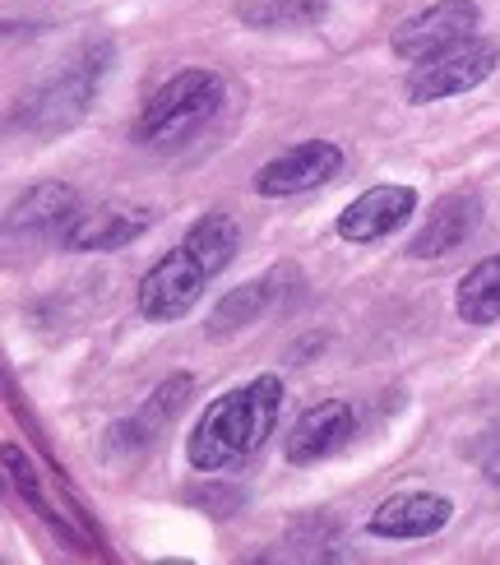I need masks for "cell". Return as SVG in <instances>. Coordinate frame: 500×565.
<instances>
[{
    "instance_id": "cell-14",
    "label": "cell",
    "mask_w": 500,
    "mask_h": 565,
    "mask_svg": "<svg viewBox=\"0 0 500 565\" xmlns=\"http://www.w3.org/2000/svg\"><path fill=\"white\" fill-rule=\"evenodd\" d=\"M75 214H79V195L61 181H42L23 200L10 204L6 232L10 237H61L65 223Z\"/></svg>"
},
{
    "instance_id": "cell-15",
    "label": "cell",
    "mask_w": 500,
    "mask_h": 565,
    "mask_svg": "<svg viewBox=\"0 0 500 565\" xmlns=\"http://www.w3.org/2000/svg\"><path fill=\"white\" fill-rule=\"evenodd\" d=\"M274 278H278V274L251 278V282H242V288H232L219 306H213V316H209V339H232L236 329H246V324H255L259 316H265L269 301H274Z\"/></svg>"
},
{
    "instance_id": "cell-13",
    "label": "cell",
    "mask_w": 500,
    "mask_h": 565,
    "mask_svg": "<svg viewBox=\"0 0 500 565\" xmlns=\"http://www.w3.org/2000/svg\"><path fill=\"white\" fill-rule=\"evenodd\" d=\"M190 390H195V381H190L185 371L167 375V381L149 394V404H145V408H139L135 417H126V422H116V427L107 431V445H111L116 455H126V450H145V445H153V440L162 436L167 422H172V417L185 408Z\"/></svg>"
},
{
    "instance_id": "cell-3",
    "label": "cell",
    "mask_w": 500,
    "mask_h": 565,
    "mask_svg": "<svg viewBox=\"0 0 500 565\" xmlns=\"http://www.w3.org/2000/svg\"><path fill=\"white\" fill-rule=\"evenodd\" d=\"M219 111H223V79L213 70H181L145 103L135 121V139L145 149H172L185 145Z\"/></svg>"
},
{
    "instance_id": "cell-12",
    "label": "cell",
    "mask_w": 500,
    "mask_h": 565,
    "mask_svg": "<svg viewBox=\"0 0 500 565\" xmlns=\"http://www.w3.org/2000/svg\"><path fill=\"white\" fill-rule=\"evenodd\" d=\"M153 227L149 209H79L65 223L61 246L65 250H121L135 237H145Z\"/></svg>"
},
{
    "instance_id": "cell-9",
    "label": "cell",
    "mask_w": 500,
    "mask_h": 565,
    "mask_svg": "<svg viewBox=\"0 0 500 565\" xmlns=\"http://www.w3.org/2000/svg\"><path fill=\"white\" fill-rule=\"evenodd\" d=\"M413 209H417L413 185H371L366 195H357L339 214V237L357 242V246H371V242L390 237V232H398L408 223Z\"/></svg>"
},
{
    "instance_id": "cell-5",
    "label": "cell",
    "mask_w": 500,
    "mask_h": 565,
    "mask_svg": "<svg viewBox=\"0 0 500 565\" xmlns=\"http://www.w3.org/2000/svg\"><path fill=\"white\" fill-rule=\"evenodd\" d=\"M496 61H500L496 42L464 38V42L449 46V52L422 61L408 75V84H403V93H408V103H417V107L440 103V98H459V93H468V88H478V84L491 79Z\"/></svg>"
},
{
    "instance_id": "cell-2",
    "label": "cell",
    "mask_w": 500,
    "mask_h": 565,
    "mask_svg": "<svg viewBox=\"0 0 500 565\" xmlns=\"http://www.w3.org/2000/svg\"><path fill=\"white\" fill-rule=\"evenodd\" d=\"M283 408V381L274 371L255 375L251 385H236L223 398H213L195 431L185 440V459L200 473H223L232 463H246L259 455V445L274 436V422Z\"/></svg>"
},
{
    "instance_id": "cell-10",
    "label": "cell",
    "mask_w": 500,
    "mask_h": 565,
    "mask_svg": "<svg viewBox=\"0 0 500 565\" xmlns=\"http://www.w3.org/2000/svg\"><path fill=\"white\" fill-rule=\"evenodd\" d=\"M478 223H482V195L478 191L445 195L432 209V218L417 227V237L408 242V255L413 260H445V255H455L472 232H478Z\"/></svg>"
},
{
    "instance_id": "cell-6",
    "label": "cell",
    "mask_w": 500,
    "mask_h": 565,
    "mask_svg": "<svg viewBox=\"0 0 500 565\" xmlns=\"http://www.w3.org/2000/svg\"><path fill=\"white\" fill-rule=\"evenodd\" d=\"M478 19H482V14H478V6H472V0H436L432 10L403 19L398 29H394V56L408 61V65L432 61V56L449 52L455 42L472 38Z\"/></svg>"
},
{
    "instance_id": "cell-4",
    "label": "cell",
    "mask_w": 500,
    "mask_h": 565,
    "mask_svg": "<svg viewBox=\"0 0 500 565\" xmlns=\"http://www.w3.org/2000/svg\"><path fill=\"white\" fill-rule=\"evenodd\" d=\"M107 61H111V42H88L52 84L38 88L29 98V107H23V126L38 130V135L75 126L84 116V107H88V98H93V88H98L103 75H107Z\"/></svg>"
},
{
    "instance_id": "cell-7",
    "label": "cell",
    "mask_w": 500,
    "mask_h": 565,
    "mask_svg": "<svg viewBox=\"0 0 500 565\" xmlns=\"http://www.w3.org/2000/svg\"><path fill=\"white\" fill-rule=\"evenodd\" d=\"M343 168V149L329 145V139H306V145L278 153L274 162L255 172V191L265 200H288V195H306L316 185L333 181Z\"/></svg>"
},
{
    "instance_id": "cell-17",
    "label": "cell",
    "mask_w": 500,
    "mask_h": 565,
    "mask_svg": "<svg viewBox=\"0 0 500 565\" xmlns=\"http://www.w3.org/2000/svg\"><path fill=\"white\" fill-rule=\"evenodd\" d=\"M236 14L251 29H306V23L325 19V0H251Z\"/></svg>"
},
{
    "instance_id": "cell-1",
    "label": "cell",
    "mask_w": 500,
    "mask_h": 565,
    "mask_svg": "<svg viewBox=\"0 0 500 565\" xmlns=\"http://www.w3.org/2000/svg\"><path fill=\"white\" fill-rule=\"evenodd\" d=\"M236 246H242V227L232 214H204L195 227L181 237V246L139 278L135 306L145 320L172 324L185 311H195V301L204 297L209 278L223 274L236 260Z\"/></svg>"
},
{
    "instance_id": "cell-8",
    "label": "cell",
    "mask_w": 500,
    "mask_h": 565,
    "mask_svg": "<svg viewBox=\"0 0 500 565\" xmlns=\"http://www.w3.org/2000/svg\"><path fill=\"white\" fill-rule=\"evenodd\" d=\"M352 436H357V408L348 398H325V404L306 408L292 422L283 455H288V463H320L329 455H339Z\"/></svg>"
},
{
    "instance_id": "cell-16",
    "label": "cell",
    "mask_w": 500,
    "mask_h": 565,
    "mask_svg": "<svg viewBox=\"0 0 500 565\" xmlns=\"http://www.w3.org/2000/svg\"><path fill=\"white\" fill-rule=\"evenodd\" d=\"M455 311H459L464 324H496L500 320V255H491V260H482V265H472L459 278Z\"/></svg>"
},
{
    "instance_id": "cell-18",
    "label": "cell",
    "mask_w": 500,
    "mask_h": 565,
    "mask_svg": "<svg viewBox=\"0 0 500 565\" xmlns=\"http://www.w3.org/2000/svg\"><path fill=\"white\" fill-rule=\"evenodd\" d=\"M195 505H223V501H232V505H242V491H223V487H209V491H195V497H190Z\"/></svg>"
},
{
    "instance_id": "cell-19",
    "label": "cell",
    "mask_w": 500,
    "mask_h": 565,
    "mask_svg": "<svg viewBox=\"0 0 500 565\" xmlns=\"http://www.w3.org/2000/svg\"><path fill=\"white\" fill-rule=\"evenodd\" d=\"M482 473H487V482H491V487H500V450H496V455L482 463Z\"/></svg>"
},
{
    "instance_id": "cell-11",
    "label": "cell",
    "mask_w": 500,
    "mask_h": 565,
    "mask_svg": "<svg viewBox=\"0 0 500 565\" xmlns=\"http://www.w3.org/2000/svg\"><path fill=\"white\" fill-rule=\"evenodd\" d=\"M449 520H455V505L445 497H432V491H394L390 501L375 505L366 529L375 537H398V543H408V537L440 533Z\"/></svg>"
}]
</instances>
